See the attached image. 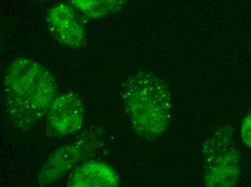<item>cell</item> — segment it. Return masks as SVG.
Listing matches in <instances>:
<instances>
[{"label": "cell", "mask_w": 251, "mask_h": 187, "mask_svg": "<svg viewBox=\"0 0 251 187\" xmlns=\"http://www.w3.org/2000/svg\"><path fill=\"white\" fill-rule=\"evenodd\" d=\"M7 115L15 128L30 130L47 115L59 85L53 74L41 63L27 58L10 63L4 77Z\"/></svg>", "instance_id": "1"}, {"label": "cell", "mask_w": 251, "mask_h": 187, "mask_svg": "<svg viewBox=\"0 0 251 187\" xmlns=\"http://www.w3.org/2000/svg\"><path fill=\"white\" fill-rule=\"evenodd\" d=\"M120 95L134 133L153 141L163 135L171 116L168 85L151 72L139 71L122 82Z\"/></svg>", "instance_id": "2"}, {"label": "cell", "mask_w": 251, "mask_h": 187, "mask_svg": "<svg viewBox=\"0 0 251 187\" xmlns=\"http://www.w3.org/2000/svg\"><path fill=\"white\" fill-rule=\"evenodd\" d=\"M203 182L209 187H232L241 171L240 152L230 124L217 126L206 137L203 146Z\"/></svg>", "instance_id": "3"}, {"label": "cell", "mask_w": 251, "mask_h": 187, "mask_svg": "<svg viewBox=\"0 0 251 187\" xmlns=\"http://www.w3.org/2000/svg\"><path fill=\"white\" fill-rule=\"evenodd\" d=\"M102 130L92 126L85 129L71 142L55 150L43 166L38 185L46 186L65 176L102 145Z\"/></svg>", "instance_id": "4"}, {"label": "cell", "mask_w": 251, "mask_h": 187, "mask_svg": "<svg viewBox=\"0 0 251 187\" xmlns=\"http://www.w3.org/2000/svg\"><path fill=\"white\" fill-rule=\"evenodd\" d=\"M87 20L66 2L53 4L47 13L49 30L64 46L79 51L87 45Z\"/></svg>", "instance_id": "5"}, {"label": "cell", "mask_w": 251, "mask_h": 187, "mask_svg": "<svg viewBox=\"0 0 251 187\" xmlns=\"http://www.w3.org/2000/svg\"><path fill=\"white\" fill-rule=\"evenodd\" d=\"M85 113L79 94L75 92L58 94L45 116L47 131L55 138L75 135L82 129Z\"/></svg>", "instance_id": "6"}, {"label": "cell", "mask_w": 251, "mask_h": 187, "mask_svg": "<svg viewBox=\"0 0 251 187\" xmlns=\"http://www.w3.org/2000/svg\"><path fill=\"white\" fill-rule=\"evenodd\" d=\"M120 184L116 171L105 163L91 161L75 167L67 181L70 187H115Z\"/></svg>", "instance_id": "7"}, {"label": "cell", "mask_w": 251, "mask_h": 187, "mask_svg": "<svg viewBox=\"0 0 251 187\" xmlns=\"http://www.w3.org/2000/svg\"><path fill=\"white\" fill-rule=\"evenodd\" d=\"M85 20L101 19L122 11L128 0H64Z\"/></svg>", "instance_id": "8"}, {"label": "cell", "mask_w": 251, "mask_h": 187, "mask_svg": "<svg viewBox=\"0 0 251 187\" xmlns=\"http://www.w3.org/2000/svg\"><path fill=\"white\" fill-rule=\"evenodd\" d=\"M240 135L245 145L251 148V107L242 121Z\"/></svg>", "instance_id": "9"}, {"label": "cell", "mask_w": 251, "mask_h": 187, "mask_svg": "<svg viewBox=\"0 0 251 187\" xmlns=\"http://www.w3.org/2000/svg\"><path fill=\"white\" fill-rule=\"evenodd\" d=\"M36 1H47V0H36Z\"/></svg>", "instance_id": "10"}]
</instances>
